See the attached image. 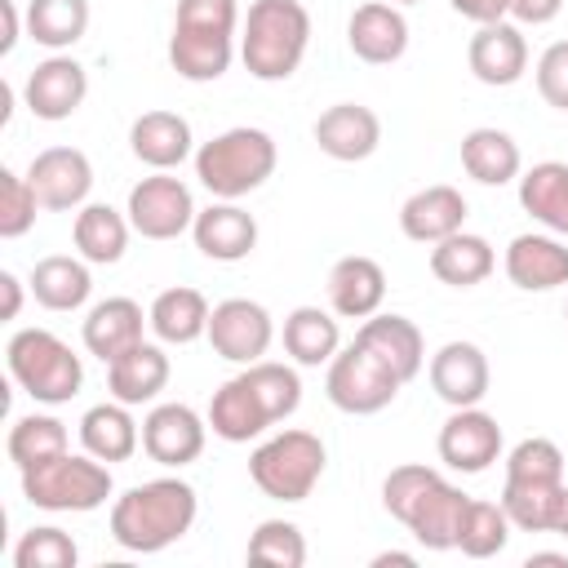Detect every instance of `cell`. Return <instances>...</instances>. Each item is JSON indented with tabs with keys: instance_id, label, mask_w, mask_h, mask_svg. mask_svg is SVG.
Listing matches in <instances>:
<instances>
[{
	"instance_id": "cell-2",
	"label": "cell",
	"mask_w": 568,
	"mask_h": 568,
	"mask_svg": "<svg viewBox=\"0 0 568 568\" xmlns=\"http://www.w3.org/2000/svg\"><path fill=\"white\" fill-rule=\"evenodd\" d=\"M200 515L195 488L178 475L133 484L111 501V537L133 555H160L191 532Z\"/></svg>"
},
{
	"instance_id": "cell-23",
	"label": "cell",
	"mask_w": 568,
	"mask_h": 568,
	"mask_svg": "<svg viewBox=\"0 0 568 568\" xmlns=\"http://www.w3.org/2000/svg\"><path fill=\"white\" fill-rule=\"evenodd\" d=\"M506 275L524 293H550L568 284V244L555 235H515L506 244Z\"/></svg>"
},
{
	"instance_id": "cell-37",
	"label": "cell",
	"mask_w": 568,
	"mask_h": 568,
	"mask_svg": "<svg viewBox=\"0 0 568 568\" xmlns=\"http://www.w3.org/2000/svg\"><path fill=\"white\" fill-rule=\"evenodd\" d=\"M284 351L293 355V364L302 368H320L342 351V333L337 320L320 306H297L284 315Z\"/></svg>"
},
{
	"instance_id": "cell-54",
	"label": "cell",
	"mask_w": 568,
	"mask_h": 568,
	"mask_svg": "<svg viewBox=\"0 0 568 568\" xmlns=\"http://www.w3.org/2000/svg\"><path fill=\"white\" fill-rule=\"evenodd\" d=\"M390 4H417V0H390Z\"/></svg>"
},
{
	"instance_id": "cell-39",
	"label": "cell",
	"mask_w": 568,
	"mask_h": 568,
	"mask_svg": "<svg viewBox=\"0 0 568 568\" xmlns=\"http://www.w3.org/2000/svg\"><path fill=\"white\" fill-rule=\"evenodd\" d=\"M510 528H515V524H510V515L501 510V501H479V497H470V506H466V515H462L457 550H462L466 559H493V555L506 550Z\"/></svg>"
},
{
	"instance_id": "cell-10",
	"label": "cell",
	"mask_w": 568,
	"mask_h": 568,
	"mask_svg": "<svg viewBox=\"0 0 568 568\" xmlns=\"http://www.w3.org/2000/svg\"><path fill=\"white\" fill-rule=\"evenodd\" d=\"M129 222L142 240H178L182 231H191L195 222V200H191V186L173 173H151L142 178L133 191H129Z\"/></svg>"
},
{
	"instance_id": "cell-41",
	"label": "cell",
	"mask_w": 568,
	"mask_h": 568,
	"mask_svg": "<svg viewBox=\"0 0 568 568\" xmlns=\"http://www.w3.org/2000/svg\"><path fill=\"white\" fill-rule=\"evenodd\" d=\"M248 559L271 568H302L306 564V537L288 519H262L248 537Z\"/></svg>"
},
{
	"instance_id": "cell-55",
	"label": "cell",
	"mask_w": 568,
	"mask_h": 568,
	"mask_svg": "<svg viewBox=\"0 0 568 568\" xmlns=\"http://www.w3.org/2000/svg\"><path fill=\"white\" fill-rule=\"evenodd\" d=\"M564 320H568V311H564Z\"/></svg>"
},
{
	"instance_id": "cell-6",
	"label": "cell",
	"mask_w": 568,
	"mask_h": 568,
	"mask_svg": "<svg viewBox=\"0 0 568 568\" xmlns=\"http://www.w3.org/2000/svg\"><path fill=\"white\" fill-rule=\"evenodd\" d=\"M115 493L111 466L98 462L93 453H58L49 462H36L22 470V497L36 510H53V515H89L98 506H106V497Z\"/></svg>"
},
{
	"instance_id": "cell-11",
	"label": "cell",
	"mask_w": 568,
	"mask_h": 568,
	"mask_svg": "<svg viewBox=\"0 0 568 568\" xmlns=\"http://www.w3.org/2000/svg\"><path fill=\"white\" fill-rule=\"evenodd\" d=\"M209 346L231 359V364H257L271 342H275V324H271V311L253 297H226L213 306L209 315Z\"/></svg>"
},
{
	"instance_id": "cell-4",
	"label": "cell",
	"mask_w": 568,
	"mask_h": 568,
	"mask_svg": "<svg viewBox=\"0 0 568 568\" xmlns=\"http://www.w3.org/2000/svg\"><path fill=\"white\" fill-rule=\"evenodd\" d=\"M311 44V13L302 0H253L240 36L244 71L262 84L288 80Z\"/></svg>"
},
{
	"instance_id": "cell-15",
	"label": "cell",
	"mask_w": 568,
	"mask_h": 568,
	"mask_svg": "<svg viewBox=\"0 0 568 568\" xmlns=\"http://www.w3.org/2000/svg\"><path fill=\"white\" fill-rule=\"evenodd\" d=\"M84 93H89V75H84V67H80L75 58H62V53L44 58V62L27 75V84H22L27 111H31L36 120H49V124L71 120V115L80 111Z\"/></svg>"
},
{
	"instance_id": "cell-5",
	"label": "cell",
	"mask_w": 568,
	"mask_h": 568,
	"mask_svg": "<svg viewBox=\"0 0 568 568\" xmlns=\"http://www.w3.org/2000/svg\"><path fill=\"white\" fill-rule=\"evenodd\" d=\"M275 138L266 129H226L195 151V178L217 200H240L275 173Z\"/></svg>"
},
{
	"instance_id": "cell-43",
	"label": "cell",
	"mask_w": 568,
	"mask_h": 568,
	"mask_svg": "<svg viewBox=\"0 0 568 568\" xmlns=\"http://www.w3.org/2000/svg\"><path fill=\"white\" fill-rule=\"evenodd\" d=\"M36 186L27 182V173H13V169H0V235L4 240H18L36 226Z\"/></svg>"
},
{
	"instance_id": "cell-1",
	"label": "cell",
	"mask_w": 568,
	"mask_h": 568,
	"mask_svg": "<svg viewBox=\"0 0 568 568\" xmlns=\"http://www.w3.org/2000/svg\"><path fill=\"white\" fill-rule=\"evenodd\" d=\"M302 404V377L288 364H244V373H235L231 382H222L209 399V426L217 439L226 444H248L262 430H271L275 422L293 417Z\"/></svg>"
},
{
	"instance_id": "cell-48",
	"label": "cell",
	"mask_w": 568,
	"mask_h": 568,
	"mask_svg": "<svg viewBox=\"0 0 568 568\" xmlns=\"http://www.w3.org/2000/svg\"><path fill=\"white\" fill-rule=\"evenodd\" d=\"M448 4H453V13L470 18L475 27H484V22H501V18L510 13V0H448Z\"/></svg>"
},
{
	"instance_id": "cell-45",
	"label": "cell",
	"mask_w": 568,
	"mask_h": 568,
	"mask_svg": "<svg viewBox=\"0 0 568 568\" xmlns=\"http://www.w3.org/2000/svg\"><path fill=\"white\" fill-rule=\"evenodd\" d=\"M435 479H439V470H430V466H422V462H404V466H395V470L382 479V506H386L395 519H404V510H408Z\"/></svg>"
},
{
	"instance_id": "cell-30",
	"label": "cell",
	"mask_w": 568,
	"mask_h": 568,
	"mask_svg": "<svg viewBox=\"0 0 568 568\" xmlns=\"http://www.w3.org/2000/svg\"><path fill=\"white\" fill-rule=\"evenodd\" d=\"M462 169L479 182V186H506L519 178L524 169V155H519V142L506 133V129H470L462 138Z\"/></svg>"
},
{
	"instance_id": "cell-3",
	"label": "cell",
	"mask_w": 568,
	"mask_h": 568,
	"mask_svg": "<svg viewBox=\"0 0 568 568\" xmlns=\"http://www.w3.org/2000/svg\"><path fill=\"white\" fill-rule=\"evenodd\" d=\"M235 27H240L235 0H178L173 36H169L173 71L191 84L222 80L235 58Z\"/></svg>"
},
{
	"instance_id": "cell-51",
	"label": "cell",
	"mask_w": 568,
	"mask_h": 568,
	"mask_svg": "<svg viewBox=\"0 0 568 568\" xmlns=\"http://www.w3.org/2000/svg\"><path fill=\"white\" fill-rule=\"evenodd\" d=\"M382 564H404V568H413V555H399V550H386V555H377V559H373V568H382Z\"/></svg>"
},
{
	"instance_id": "cell-16",
	"label": "cell",
	"mask_w": 568,
	"mask_h": 568,
	"mask_svg": "<svg viewBox=\"0 0 568 568\" xmlns=\"http://www.w3.org/2000/svg\"><path fill=\"white\" fill-rule=\"evenodd\" d=\"M466 62H470V75L479 84L506 89V84L524 80V71H528V40L506 18L501 22H484L466 44Z\"/></svg>"
},
{
	"instance_id": "cell-31",
	"label": "cell",
	"mask_w": 568,
	"mask_h": 568,
	"mask_svg": "<svg viewBox=\"0 0 568 568\" xmlns=\"http://www.w3.org/2000/svg\"><path fill=\"white\" fill-rule=\"evenodd\" d=\"M493 266H497V253L484 235L457 231V235L430 244V275L448 288H475L493 275Z\"/></svg>"
},
{
	"instance_id": "cell-49",
	"label": "cell",
	"mask_w": 568,
	"mask_h": 568,
	"mask_svg": "<svg viewBox=\"0 0 568 568\" xmlns=\"http://www.w3.org/2000/svg\"><path fill=\"white\" fill-rule=\"evenodd\" d=\"M0 288H4V320H18V311H22V280L13 271H0Z\"/></svg>"
},
{
	"instance_id": "cell-21",
	"label": "cell",
	"mask_w": 568,
	"mask_h": 568,
	"mask_svg": "<svg viewBox=\"0 0 568 568\" xmlns=\"http://www.w3.org/2000/svg\"><path fill=\"white\" fill-rule=\"evenodd\" d=\"M466 226V195L448 182L422 186L399 204V231L417 244H439Z\"/></svg>"
},
{
	"instance_id": "cell-34",
	"label": "cell",
	"mask_w": 568,
	"mask_h": 568,
	"mask_svg": "<svg viewBox=\"0 0 568 568\" xmlns=\"http://www.w3.org/2000/svg\"><path fill=\"white\" fill-rule=\"evenodd\" d=\"M129 213L111 209V204H84L75 213V226H71V240H75V253L89 262V266H111L124 257L129 248Z\"/></svg>"
},
{
	"instance_id": "cell-13",
	"label": "cell",
	"mask_w": 568,
	"mask_h": 568,
	"mask_svg": "<svg viewBox=\"0 0 568 568\" xmlns=\"http://www.w3.org/2000/svg\"><path fill=\"white\" fill-rule=\"evenodd\" d=\"M27 182L36 186L40 209L49 213H67V209H84L89 191H93V164L84 151L75 146H44L31 164H27Z\"/></svg>"
},
{
	"instance_id": "cell-46",
	"label": "cell",
	"mask_w": 568,
	"mask_h": 568,
	"mask_svg": "<svg viewBox=\"0 0 568 568\" xmlns=\"http://www.w3.org/2000/svg\"><path fill=\"white\" fill-rule=\"evenodd\" d=\"M537 93H541L555 111H568V40H555V44L537 58Z\"/></svg>"
},
{
	"instance_id": "cell-36",
	"label": "cell",
	"mask_w": 568,
	"mask_h": 568,
	"mask_svg": "<svg viewBox=\"0 0 568 568\" xmlns=\"http://www.w3.org/2000/svg\"><path fill=\"white\" fill-rule=\"evenodd\" d=\"M519 204L550 235H568V164L541 160L519 178Z\"/></svg>"
},
{
	"instance_id": "cell-38",
	"label": "cell",
	"mask_w": 568,
	"mask_h": 568,
	"mask_svg": "<svg viewBox=\"0 0 568 568\" xmlns=\"http://www.w3.org/2000/svg\"><path fill=\"white\" fill-rule=\"evenodd\" d=\"M89 31V0H31L27 36L44 49H71Z\"/></svg>"
},
{
	"instance_id": "cell-25",
	"label": "cell",
	"mask_w": 568,
	"mask_h": 568,
	"mask_svg": "<svg viewBox=\"0 0 568 568\" xmlns=\"http://www.w3.org/2000/svg\"><path fill=\"white\" fill-rule=\"evenodd\" d=\"M382 297H386V271L373 257L351 253V257L333 262V271H328V306H333V315L368 320V315H377Z\"/></svg>"
},
{
	"instance_id": "cell-47",
	"label": "cell",
	"mask_w": 568,
	"mask_h": 568,
	"mask_svg": "<svg viewBox=\"0 0 568 568\" xmlns=\"http://www.w3.org/2000/svg\"><path fill=\"white\" fill-rule=\"evenodd\" d=\"M559 9H564V0H510V18L519 27H546L559 18Z\"/></svg>"
},
{
	"instance_id": "cell-42",
	"label": "cell",
	"mask_w": 568,
	"mask_h": 568,
	"mask_svg": "<svg viewBox=\"0 0 568 568\" xmlns=\"http://www.w3.org/2000/svg\"><path fill=\"white\" fill-rule=\"evenodd\" d=\"M80 550L71 541V532L44 524V528H31L22 532V541L13 546V564L18 568H75Z\"/></svg>"
},
{
	"instance_id": "cell-9",
	"label": "cell",
	"mask_w": 568,
	"mask_h": 568,
	"mask_svg": "<svg viewBox=\"0 0 568 568\" xmlns=\"http://www.w3.org/2000/svg\"><path fill=\"white\" fill-rule=\"evenodd\" d=\"M399 377L359 342L342 346L333 359H328V377H324V390H328V404L351 413V417H368V413H382L395 395H399Z\"/></svg>"
},
{
	"instance_id": "cell-24",
	"label": "cell",
	"mask_w": 568,
	"mask_h": 568,
	"mask_svg": "<svg viewBox=\"0 0 568 568\" xmlns=\"http://www.w3.org/2000/svg\"><path fill=\"white\" fill-rule=\"evenodd\" d=\"M355 342L368 346L404 386H408V382L422 373V364H426L422 328H417L413 320H404V315H368V320L359 324Z\"/></svg>"
},
{
	"instance_id": "cell-53",
	"label": "cell",
	"mask_w": 568,
	"mask_h": 568,
	"mask_svg": "<svg viewBox=\"0 0 568 568\" xmlns=\"http://www.w3.org/2000/svg\"><path fill=\"white\" fill-rule=\"evenodd\" d=\"M559 537H568V497H564V515H559V528H555Z\"/></svg>"
},
{
	"instance_id": "cell-28",
	"label": "cell",
	"mask_w": 568,
	"mask_h": 568,
	"mask_svg": "<svg viewBox=\"0 0 568 568\" xmlns=\"http://www.w3.org/2000/svg\"><path fill=\"white\" fill-rule=\"evenodd\" d=\"M106 386L120 404H151L169 386V355L155 342H138L120 359L106 364Z\"/></svg>"
},
{
	"instance_id": "cell-44",
	"label": "cell",
	"mask_w": 568,
	"mask_h": 568,
	"mask_svg": "<svg viewBox=\"0 0 568 568\" xmlns=\"http://www.w3.org/2000/svg\"><path fill=\"white\" fill-rule=\"evenodd\" d=\"M506 479H564V453L555 439H519L506 453Z\"/></svg>"
},
{
	"instance_id": "cell-12",
	"label": "cell",
	"mask_w": 568,
	"mask_h": 568,
	"mask_svg": "<svg viewBox=\"0 0 568 568\" xmlns=\"http://www.w3.org/2000/svg\"><path fill=\"white\" fill-rule=\"evenodd\" d=\"M439 462L457 475H484L501 457V426L493 413L475 408H453V417L439 426Z\"/></svg>"
},
{
	"instance_id": "cell-20",
	"label": "cell",
	"mask_w": 568,
	"mask_h": 568,
	"mask_svg": "<svg viewBox=\"0 0 568 568\" xmlns=\"http://www.w3.org/2000/svg\"><path fill=\"white\" fill-rule=\"evenodd\" d=\"M470 506V493H462L457 484H448L444 475L404 510V528L426 546V550H457V532H462V515Z\"/></svg>"
},
{
	"instance_id": "cell-19",
	"label": "cell",
	"mask_w": 568,
	"mask_h": 568,
	"mask_svg": "<svg viewBox=\"0 0 568 568\" xmlns=\"http://www.w3.org/2000/svg\"><path fill=\"white\" fill-rule=\"evenodd\" d=\"M346 44L359 62L368 67H386V62H399L404 49H408V18L399 13V4H386V0H368L351 13L346 22Z\"/></svg>"
},
{
	"instance_id": "cell-50",
	"label": "cell",
	"mask_w": 568,
	"mask_h": 568,
	"mask_svg": "<svg viewBox=\"0 0 568 568\" xmlns=\"http://www.w3.org/2000/svg\"><path fill=\"white\" fill-rule=\"evenodd\" d=\"M0 13H4V36H0V53H13V44H18V4H13V0H0Z\"/></svg>"
},
{
	"instance_id": "cell-8",
	"label": "cell",
	"mask_w": 568,
	"mask_h": 568,
	"mask_svg": "<svg viewBox=\"0 0 568 568\" xmlns=\"http://www.w3.org/2000/svg\"><path fill=\"white\" fill-rule=\"evenodd\" d=\"M324 444L311 430H280L271 439H262L248 457V475L253 484L271 497V501H306L324 475Z\"/></svg>"
},
{
	"instance_id": "cell-17",
	"label": "cell",
	"mask_w": 568,
	"mask_h": 568,
	"mask_svg": "<svg viewBox=\"0 0 568 568\" xmlns=\"http://www.w3.org/2000/svg\"><path fill=\"white\" fill-rule=\"evenodd\" d=\"M488 355L475 342H444L430 355V386L448 408H475L488 395Z\"/></svg>"
},
{
	"instance_id": "cell-40",
	"label": "cell",
	"mask_w": 568,
	"mask_h": 568,
	"mask_svg": "<svg viewBox=\"0 0 568 568\" xmlns=\"http://www.w3.org/2000/svg\"><path fill=\"white\" fill-rule=\"evenodd\" d=\"M9 457L18 470L36 466V462H49L58 453H67V422L49 417V413H27L9 426Z\"/></svg>"
},
{
	"instance_id": "cell-18",
	"label": "cell",
	"mask_w": 568,
	"mask_h": 568,
	"mask_svg": "<svg viewBox=\"0 0 568 568\" xmlns=\"http://www.w3.org/2000/svg\"><path fill=\"white\" fill-rule=\"evenodd\" d=\"M315 146H320L328 160H342V164L368 160V155L382 146V120H377V111L364 106V102H333V106L315 120Z\"/></svg>"
},
{
	"instance_id": "cell-52",
	"label": "cell",
	"mask_w": 568,
	"mask_h": 568,
	"mask_svg": "<svg viewBox=\"0 0 568 568\" xmlns=\"http://www.w3.org/2000/svg\"><path fill=\"white\" fill-rule=\"evenodd\" d=\"M532 564H564L568 568V555H555V550H537V555H528V568Z\"/></svg>"
},
{
	"instance_id": "cell-7",
	"label": "cell",
	"mask_w": 568,
	"mask_h": 568,
	"mask_svg": "<svg viewBox=\"0 0 568 568\" xmlns=\"http://www.w3.org/2000/svg\"><path fill=\"white\" fill-rule=\"evenodd\" d=\"M13 382L36 399V404H67L84 386V364L80 355L49 328H18L4 346Z\"/></svg>"
},
{
	"instance_id": "cell-29",
	"label": "cell",
	"mask_w": 568,
	"mask_h": 568,
	"mask_svg": "<svg viewBox=\"0 0 568 568\" xmlns=\"http://www.w3.org/2000/svg\"><path fill=\"white\" fill-rule=\"evenodd\" d=\"M568 479H506L501 484V510L524 532H555L564 515Z\"/></svg>"
},
{
	"instance_id": "cell-14",
	"label": "cell",
	"mask_w": 568,
	"mask_h": 568,
	"mask_svg": "<svg viewBox=\"0 0 568 568\" xmlns=\"http://www.w3.org/2000/svg\"><path fill=\"white\" fill-rule=\"evenodd\" d=\"M209 422L191 404H155L142 422V453L160 466H191L204 453Z\"/></svg>"
},
{
	"instance_id": "cell-35",
	"label": "cell",
	"mask_w": 568,
	"mask_h": 568,
	"mask_svg": "<svg viewBox=\"0 0 568 568\" xmlns=\"http://www.w3.org/2000/svg\"><path fill=\"white\" fill-rule=\"evenodd\" d=\"M209 315H213V306L204 302V293L200 288H186V284L164 288L151 302V311H146L151 333L160 342H169V346H191L195 337H204L209 333Z\"/></svg>"
},
{
	"instance_id": "cell-27",
	"label": "cell",
	"mask_w": 568,
	"mask_h": 568,
	"mask_svg": "<svg viewBox=\"0 0 568 568\" xmlns=\"http://www.w3.org/2000/svg\"><path fill=\"white\" fill-rule=\"evenodd\" d=\"M191 124L178 115V111H142L129 129V146L133 155L146 164V169H178L186 155H191Z\"/></svg>"
},
{
	"instance_id": "cell-26",
	"label": "cell",
	"mask_w": 568,
	"mask_h": 568,
	"mask_svg": "<svg viewBox=\"0 0 568 568\" xmlns=\"http://www.w3.org/2000/svg\"><path fill=\"white\" fill-rule=\"evenodd\" d=\"M142 324H151V320L142 315V306L133 297H106V302H98L84 315L80 337H84V351L89 355H98L102 364H111V359H120L124 351H133L142 342Z\"/></svg>"
},
{
	"instance_id": "cell-33",
	"label": "cell",
	"mask_w": 568,
	"mask_h": 568,
	"mask_svg": "<svg viewBox=\"0 0 568 568\" xmlns=\"http://www.w3.org/2000/svg\"><path fill=\"white\" fill-rule=\"evenodd\" d=\"M80 444L84 453H93L98 462H129L142 444V430L129 413V404L111 399V404H93L84 417H80Z\"/></svg>"
},
{
	"instance_id": "cell-22",
	"label": "cell",
	"mask_w": 568,
	"mask_h": 568,
	"mask_svg": "<svg viewBox=\"0 0 568 568\" xmlns=\"http://www.w3.org/2000/svg\"><path fill=\"white\" fill-rule=\"evenodd\" d=\"M191 240L213 262H244L257 248V222L235 200H217V204H209V209L195 213Z\"/></svg>"
},
{
	"instance_id": "cell-32",
	"label": "cell",
	"mask_w": 568,
	"mask_h": 568,
	"mask_svg": "<svg viewBox=\"0 0 568 568\" xmlns=\"http://www.w3.org/2000/svg\"><path fill=\"white\" fill-rule=\"evenodd\" d=\"M31 297L44 306V311H80L93 293V275H89V262L84 257H67V253H53V257H40L31 266Z\"/></svg>"
}]
</instances>
